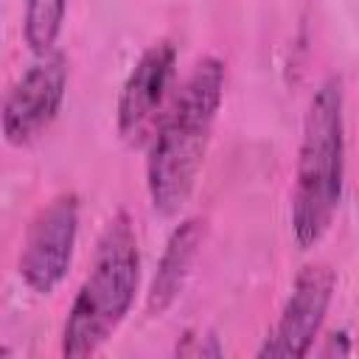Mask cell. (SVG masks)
<instances>
[{
    "label": "cell",
    "mask_w": 359,
    "mask_h": 359,
    "mask_svg": "<svg viewBox=\"0 0 359 359\" xmlns=\"http://www.w3.org/2000/svg\"><path fill=\"white\" fill-rule=\"evenodd\" d=\"M140 286V247L135 222L118 210L104 224L93 264L67 309L62 325V356L81 359L98 353L135 306Z\"/></svg>",
    "instance_id": "obj_3"
},
{
    "label": "cell",
    "mask_w": 359,
    "mask_h": 359,
    "mask_svg": "<svg viewBox=\"0 0 359 359\" xmlns=\"http://www.w3.org/2000/svg\"><path fill=\"white\" fill-rule=\"evenodd\" d=\"M351 353V342L345 331H334L325 337V342L317 348V356H348Z\"/></svg>",
    "instance_id": "obj_11"
},
{
    "label": "cell",
    "mask_w": 359,
    "mask_h": 359,
    "mask_svg": "<svg viewBox=\"0 0 359 359\" xmlns=\"http://www.w3.org/2000/svg\"><path fill=\"white\" fill-rule=\"evenodd\" d=\"M202 238H205V222L194 219V216L180 222L171 230V236H168V241H165V247L160 252L149 294H146V311L151 317L165 314L177 303V297L182 294L185 280L191 275V266H194V261L199 255Z\"/></svg>",
    "instance_id": "obj_8"
},
{
    "label": "cell",
    "mask_w": 359,
    "mask_h": 359,
    "mask_svg": "<svg viewBox=\"0 0 359 359\" xmlns=\"http://www.w3.org/2000/svg\"><path fill=\"white\" fill-rule=\"evenodd\" d=\"M345 188V93L339 76L317 84L303 115L292 188V236L311 250L331 230Z\"/></svg>",
    "instance_id": "obj_2"
},
{
    "label": "cell",
    "mask_w": 359,
    "mask_h": 359,
    "mask_svg": "<svg viewBox=\"0 0 359 359\" xmlns=\"http://www.w3.org/2000/svg\"><path fill=\"white\" fill-rule=\"evenodd\" d=\"M67 17V0H22V39L42 56L56 50Z\"/></svg>",
    "instance_id": "obj_9"
},
{
    "label": "cell",
    "mask_w": 359,
    "mask_h": 359,
    "mask_svg": "<svg viewBox=\"0 0 359 359\" xmlns=\"http://www.w3.org/2000/svg\"><path fill=\"white\" fill-rule=\"evenodd\" d=\"M79 196L65 191L36 210L22 238L17 272L36 294H50L67 275L79 238Z\"/></svg>",
    "instance_id": "obj_5"
},
{
    "label": "cell",
    "mask_w": 359,
    "mask_h": 359,
    "mask_svg": "<svg viewBox=\"0 0 359 359\" xmlns=\"http://www.w3.org/2000/svg\"><path fill=\"white\" fill-rule=\"evenodd\" d=\"M174 76H177V45L171 39L151 42L140 53V59L132 65L115 104L118 132L126 140L143 137L157 109L163 107Z\"/></svg>",
    "instance_id": "obj_7"
},
{
    "label": "cell",
    "mask_w": 359,
    "mask_h": 359,
    "mask_svg": "<svg viewBox=\"0 0 359 359\" xmlns=\"http://www.w3.org/2000/svg\"><path fill=\"white\" fill-rule=\"evenodd\" d=\"M224 98V62L202 56L163 112L146 154V191L160 216H177L199 180Z\"/></svg>",
    "instance_id": "obj_1"
},
{
    "label": "cell",
    "mask_w": 359,
    "mask_h": 359,
    "mask_svg": "<svg viewBox=\"0 0 359 359\" xmlns=\"http://www.w3.org/2000/svg\"><path fill=\"white\" fill-rule=\"evenodd\" d=\"M67 56L62 50H50L34 59L31 67H25L17 81L8 87L3 98L0 112V129L3 140L14 149H22L34 143L45 129L56 121L65 93H67Z\"/></svg>",
    "instance_id": "obj_4"
},
{
    "label": "cell",
    "mask_w": 359,
    "mask_h": 359,
    "mask_svg": "<svg viewBox=\"0 0 359 359\" xmlns=\"http://www.w3.org/2000/svg\"><path fill=\"white\" fill-rule=\"evenodd\" d=\"M174 353H177V356H222L224 348H222L219 337L210 334V331H188V334L177 342Z\"/></svg>",
    "instance_id": "obj_10"
},
{
    "label": "cell",
    "mask_w": 359,
    "mask_h": 359,
    "mask_svg": "<svg viewBox=\"0 0 359 359\" xmlns=\"http://www.w3.org/2000/svg\"><path fill=\"white\" fill-rule=\"evenodd\" d=\"M334 292H337L334 266L325 261L306 264L294 275L280 317L269 331V337L264 339V345L258 348V356H292V359L309 356L325 323Z\"/></svg>",
    "instance_id": "obj_6"
}]
</instances>
